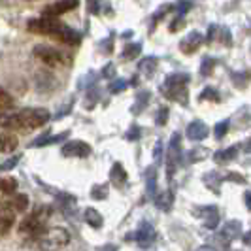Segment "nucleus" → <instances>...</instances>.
I'll return each instance as SVG.
<instances>
[{
  "instance_id": "f257e3e1",
  "label": "nucleus",
  "mask_w": 251,
  "mask_h": 251,
  "mask_svg": "<svg viewBox=\"0 0 251 251\" xmlns=\"http://www.w3.org/2000/svg\"><path fill=\"white\" fill-rule=\"evenodd\" d=\"M187 83L189 75L187 74H170L166 77L163 85V93L174 102H179L183 106H187Z\"/></svg>"
},
{
  "instance_id": "f03ea898",
  "label": "nucleus",
  "mask_w": 251,
  "mask_h": 251,
  "mask_svg": "<svg viewBox=\"0 0 251 251\" xmlns=\"http://www.w3.org/2000/svg\"><path fill=\"white\" fill-rule=\"evenodd\" d=\"M15 117H17L19 130H34V128H42L46 125L51 115L46 108H25V110L15 113Z\"/></svg>"
},
{
  "instance_id": "7ed1b4c3",
  "label": "nucleus",
  "mask_w": 251,
  "mask_h": 251,
  "mask_svg": "<svg viewBox=\"0 0 251 251\" xmlns=\"http://www.w3.org/2000/svg\"><path fill=\"white\" fill-rule=\"evenodd\" d=\"M34 57L38 61L50 66V68H59V66H70L72 64V55L64 53L61 50H55L51 46H36L34 48Z\"/></svg>"
},
{
  "instance_id": "20e7f679",
  "label": "nucleus",
  "mask_w": 251,
  "mask_h": 251,
  "mask_svg": "<svg viewBox=\"0 0 251 251\" xmlns=\"http://www.w3.org/2000/svg\"><path fill=\"white\" fill-rule=\"evenodd\" d=\"M70 244V232L63 226H51L40 240V248L44 251H59Z\"/></svg>"
},
{
  "instance_id": "39448f33",
  "label": "nucleus",
  "mask_w": 251,
  "mask_h": 251,
  "mask_svg": "<svg viewBox=\"0 0 251 251\" xmlns=\"http://www.w3.org/2000/svg\"><path fill=\"white\" fill-rule=\"evenodd\" d=\"M64 23H61L57 17H48V15H44V17H38V19H30L28 23H26V28L30 30V32H34V34H44V36H55L59 30H61V26Z\"/></svg>"
},
{
  "instance_id": "423d86ee",
  "label": "nucleus",
  "mask_w": 251,
  "mask_h": 251,
  "mask_svg": "<svg viewBox=\"0 0 251 251\" xmlns=\"http://www.w3.org/2000/svg\"><path fill=\"white\" fill-rule=\"evenodd\" d=\"M155 236H157V232H155L153 225H151L150 221H142L138 228L126 236V240H132V242L140 244L142 248H148V246H151L155 242Z\"/></svg>"
},
{
  "instance_id": "0eeeda50",
  "label": "nucleus",
  "mask_w": 251,
  "mask_h": 251,
  "mask_svg": "<svg viewBox=\"0 0 251 251\" xmlns=\"http://www.w3.org/2000/svg\"><path fill=\"white\" fill-rule=\"evenodd\" d=\"M179 151H181V136L174 132L172 138H170V144H168V161H166V174H168V179H172L174 172L177 168V161H179Z\"/></svg>"
},
{
  "instance_id": "6e6552de",
  "label": "nucleus",
  "mask_w": 251,
  "mask_h": 251,
  "mask_svg": "<svg viewBox=\"0 0 251 251\" xmlns=\"http://www.w3.org/2000/svg\"><path fill=\"white\" fill-rule=\"evenodd\" d=\"M63 157H77V159H85L91 155V146L83 140H72V142H66L63 146Z\"/></svg>"
},
{
  "instance_id": "1a4fd4ad",
  "label": "nucleus",
  "mask_w": 251,
  "mask_h": 251,
  "mask_svg": "<svg viewBox=\"0 0 251 251\" xmlns=\"http://www.w3.org/2000/svg\"><path fill=\"white\" fill-rule=\"evenodd\" d=\"M193 214L202 217V221H204V226H206V228H217V226H219V210L215 208L214 204H208V206L197 208Z\"/></svg>"
},
{
  "instance_id": "9d476101",
  "label": "nucleus",
  "mask_w": 251,
  "mask_h": 251,
  "mask_svg": "<svg viewBox=\"0 0 251 251\" xmlns=\"http://www.w3.org/2000/svg\"><path fill=\"white\" fill-rule=\"evenodd\" d=\"M77 4H79V0H57V2H53V4L44 8V15H48V17H59V15L70 12V10H75Z\"/></svg>"
},
{
  "instance_id": "9b49d317",
  "label": "nucleus",
  "mask_w": 251,
  "mask_h": 251,
  "mask_svg": "<svg viewBox=\"0 0 251 251\" xmlns=\"http://www.w3.org/2000/svg\"><path fill=\"white\" fill-rule=\"evenodd\" d=\"M44 225H46V221L40 219L38 215H26L25 219L19 223V234H38V232H42Z\"/></svg>"
},
{
  "instance_id": "f8f14e48",
  "label": "nucleus",
  "mask_w": 251,
  "mask_h": 251,
  "mask_svg": "<svg viewBox=\"0 0 251 251\" xmlns=\"http://www.w3.org/2000/svg\"><path fill=\"white\" fill-rule=\"evenodd\" d=\"M208 134H210V128L208 125L201 121V119H195V121H191L187 126V138L191 142H202V140L208 138Z\"/></svg>"
},
{
  "instance_id": "ddd939ff",
  "label": "nucleus",
  "mask_w": 251,
  "mask_h": 251,
  "mask_svg": "<svg viewBox=\"0 0 251 251\" xmlns=\"http://www.w3.org/2000/svg\"><path fill=\"white\" fill-rule=\"evenodd\" d=\"M15 223V212L12 204H0V236L8 234Z\"/></svg>"
},
{
  "instance_id": "4468645a",
  "label": "nucleus",
  "mask_w": 251,
  "mask_h": 251,
  "mask_svg": "<svg viewBox=\"0 0 251 251\" xmlns=\"http://www.w3.org/2000/svg\"><path fill=\"white\" fill-rule=\"evenodd\" d=\"M202 42H204V38H202L201 32H197V30L195 32H189L187 36L179 42V50H181V53H185V55H193L195 51H199Z\"/></svg>"
},
{
  "instance_id": "2eb2a0df",
  "label": "nucleus",
  "mask_w": 251,
  "mask_h": 251,
  "mask_svg": "<svg viewBox=\"0 0 251 251\" xmlns=\"http://www.w3.org/2000/svg\"><path fill=\"white\" fill-rule=\"evenodd\" d=\"M53 38L59 40V42H63V44H66V46H77L79 40H81V34H79L77 30H74V28L63 25L61 26V30H59Z\"/></svg>"
},
{
  "instance_id": "dca6fc26",
  "label": "nucleus",
  "mask_w": 251,
  "mask_h": 251,
  "mask_svg": "<svg viewBox=\"0 0 251 251\" xmlns=\"http://www.w3.org/2000/svg\"><path fill=\"white\" fill-rule=\"evenodd\" d=\"M68 136H70L68 132H61V134H50V132L46 130V134L34 140V142L30 144V148H44V146H50V144H61V142H64Z\"/></svg>"
},
{
  "instance_id": "f3484780",
  "label": "nucleus",
  "mask_w": 251,
  "mask_h": 251,
  "mask_svg": "<svg viewBox=\"0 0 251 251\" xmlns=\"http://www.w3.org/2000/svg\"><path fill=\"white\" fill-rule=\"evenodd\" d=\"M238 155H240L238 146H228V148H225V150H221L215 153L214 161L219 164H225V163H230V161H236Z\"/></svg>"
},
{
  "instance_id": "a211bd4d",
  "label": "nucleus",
  "mask_w": 251,
  "mask_h": 251,
  "mask_svg": "<svg viewBox=\"0 0 251 251\" xmlns=\"http://www.w3.org/2000/svg\"><path fill=\"white\" fill-rule=\"evenodd\" d=\"M126 179H128V176H126V170L123 168V164L121 163L113 164L112 170H110V181H112L115 187H123L126 183Z\"/></svg>"
},
{
  "instance_id": "6ab92c4d",
  "label": "nucleus",
  "mask_w": 251,
  "mask_h": 251,
  "mask_svg": "<svg viewBox=\"0 0 251 251\" xmlns=\"http://www.w3.org/2000/svg\"><path fill=\"white\" fill-rule=\"evenodd\" d=\"M153 202H155V206H157L159 210L170 212V208H172V204H174V195H172V191H161L159 195L153 197Z\"/></svg>"
},
{
  "instance_id": "aec40b11",
  "label": "nucleus",
  "mask_w": 251,
  "mask_h": 251,
  "mask_svg": "<svg viewBox=\"0 0 251 251\" xmlns=\"http://www.w3.org/2000/svg\"><path fill=\"white\" fill-rule=\"evenodd\" d=\"M146 191H148V197L153 201V197L157 195V168L155 166H150L146 170Z\"/></svg>"
},
{
  "instance_id": "412c9836",
  "label": "nucleus",
  "mask_w": 251,
  "mask_h": 251,
  "mask_svg": "<svg viewBox=\"0 0 251 251\" xmlns=\"http://www.w3.org/2000/svg\"><path fill=\"white\" fill-rule=\"evenodd\" d=\"M19 140L15 134H0V153H12L17 150Z\"/></svg>"
},
{
  "instance_id": "4be33fe9",
  "label": "nucleus",
  "mask_w": 251,
  "mask_h": 251,
  "mask_svg": "<svg viewBox=\"0 0 251 251\" xmlns=\"http://www.w3.org/2000/svg\"><path fill=\"white\" fill-rule=\"evenodd\" d=\"M85 221H87L89 226H93V228H100L104 225V217L99 210H95V208H87L85 210Z\"/></svg>"
},
{
  "instance_id": "5701e85b",
  "label": "nucleus",
  "mask_w": 251,
  "mask_h": 251,
  "mask_svg": "<svg viewBox=\"0 0 251 251\" xmlns=\"http://www.w3.org/2000/svg\"><path fill=\"white\" fill-rule=\"evenodd\" d=\"M0 126L2 128H10V130H19L15 113H8L4 110H0Z\"/></svg>"
},
{
  "instance_id": "b1692460",
  "label": "nucleus",
  "mask_w": 251,
  "mask_h": 251,
  "mask_svg": "<svg viewBox=\"0 0 251 251\" xmlns=\"http://www.w3.org/2000/svg\"><path fill=\"white\" fill-rule=\"evenodd\" d=\"M240 230H242V225H240V221H228L223 225V230H221V234L226 236L228 240H234L240 236Z\"/></svg>"
},
{
  "instance_id": "393cba45",
  "label": "nucleus",
  "mask_w": 251,
  "mask_h": 251,
  "mask_svg": "<svg viewBox=\"0 0 251 251\" xmlns=\"http://www.w3.org/2000/svg\"><path fill=\"white\" fill-rule=\"evenodd\" d=\"M150 97L151 93L150 91H140L138 95H136V102H134V106H132V113H140L146 106H148V102H150Z\"/></svg>"
},
{
  "instance_id": "a878e982",
  "label": "nucleus",
  "mask_w": 251,
  "mask_h": 251,
  "mask_svg": "<svg viewBox=\"0 0 251 251\" xmlns=\"http://www.w3.org/2000/svg\"><path fill=\"white\" fill-rule=\"evenodd\" d=\"M221 181H223V177L219 176L217 172H208V174L204 176V183L212 189L215 195H219V183H221Z\"/></svg>"
},
{
  "instance_id": "bb28decb",
  "label": "nucleus",
  "mask_w": 251,
  "mask_h": 251,
  "mask_svg": "<svg viewBox=\"0 0 251 251\" xmlns=\"http://www.w3.org/2000/svg\"><path fill=\"white\" fill-rule=\"evenodd\" d=\"M0 191L6 195H15L17 191V179L15 177H2L0 179Z\"/></svg>"
},
{
  "instance_id": "cd10ccee",
  "label": "nucleus",
  "mask_w": 251,
  "mask_h": 251,
  "mask_svg": "<svg viewBox=\"0 0 251 251\" xmlns=\"http://www.w3.org/2000/svg\"><path fill=\"white\" fill-rule=\"evenodd\" d=\"M140 53H142V44H128L125 46V50H123V59L125 61H132V59H136Z\"/></svg>"
},
{
  "instance_id": "c85d7f7f",
  "label": "nucleus",
  "mask_w": 251,
  "mask_h": 251,
  "mask_svg": "<svg viewBox=\"0 0 251 251\" xmlns=\"http://www.w3.org/2000/svg\"><path fill=\"white\" fill-rule=\"evenodd\" d=\"M12 206H13V212H26V208H28V197L23 195V193L15 195Z\"/></svg>"
},
{
  "instance_id": "c756f323",
  "label": "nucleus",
  "mask_w": 251,
  "mask_h": 251,
  "mask_svg": "<svg viewBox=\"0 0 251 251\" xmlns=\"http://www.w3.org/2000/svg\"><path fill=\"white\" fill-rule=\"evenodd\" d=\"M13 104H15L13 97L0 85V110H10V108H13Z\"/></svg>"
},
{
  "instance_id": "7c9ffc66",
  "label": "nucleus",
  "mask_w": 251,
  "mask_h": 251,
  "mask_svg": "<svg viewBox=\"0 0 251 251\" xmlns=\"http://www.w3.org/2000/svg\"><path fill=\"white\" fill-rule=\"evenodd\" d=\"M157 64H159L157 57H148V59H144V61L138 64V70H142V72H146L148 75H151L153 74V70L157 68Z\"/></svg>"
},
{
  "instance_id": "2f4dec72",
  "label": "nucleus",
  "mask_w": 251,
  "mask_h": 251,
  "mask_svg": "<svg viewBox=\"0 0 251 251\" xmlns=\"http://www.w3.org/2000/svg\"><path fill=\"white\" fill-rule=\"evenodd\" d=\"M91 197L95 201H102L108 197V183H99V185H93V191H91Z\"/></svg>"
},
{
  "instance_id": "473e14b6",
  "label": "nucleus",
  "mask_w": 251,
  "mask_h": 251,
  "mask_svg": "<svg viewBox=\"0 0 251 251\" xmlns=\"http://www.w3.org/2000/svg\"><path fill=\"white\" fill-rule=\"evenodd\" d=\"M201 100H212V102H221V95L215 91L214 87H206L204 91L201 93V97H199Z\"/></svg>"
},
{
  "instance_id": "72a5a7b5",
  "label": "nucleus",
  "mask_w": 251,
  "mask_h": 251,
  "mask_svg": "<svg viewBox=\"0 0 251 251\" xmlns=\"http://www.w3.org/2000/svg\"><path fill=\"white\" fill-rule=\"evenodd\" d=\"M228 125H230V119H225V121L217 123V125H215V138L217 140L223 138L226 132H228Z\"/></svg>"
},
{
  "instance_id": "f704fd0d",
  "label": "nucleus",
  "mask_w": 251,
  "mask_h": 251,
  "mask_svg": "<svg viewBox=\"0 0 251 251\" xmlns=\"http://www.w3.org/2000/svg\"><path fill=\"white\" fill-rule=\"evenodd\" d=\"M126 87H128V85H126V79H121V77H119V79L112 81V85H110V93H112V95H117V93H123Z\"/></svg>"
},
{
  "instance_id": "c9c22d12",
  "label": "nucleus",
  "mask_w": 251,
  "mask_h": 251,
  "mask_svg": "<svg viewBox=\"0 0 251 251\" xmlns=\"http://www.w3.org/2000/svg\"><path fill=\"white\" fill-rule=\"evenodd\" d=\"M21 161V155H13L12 159H8L4 164H0V172H8V170H12L17 166V163Z\"/></svg>"
},
{
  "instance_id": "e433bc0d",
  "label": "nucleus",
  "mask_w": 251,
  "mask_h": 251,
  "mask_svg": "<svg viewBox=\"0 0 251 251\" xmlns=\"http://www.w3.org/2000/svg\"><path fill=\"white\" fill-rule=\"evenodd\" d=\"M214 64H215L214 59H204V61H202V66H201V74L202 75H210V74H212Z\"/></svg>"
},
{
  "instance_id": "4c0bfd02",
  "label": "nucleus",
  "mask_w": 251,
  "mask_h": 251,
  "mask_svg": "<svg viewBox=\"0 0 251 251\" xmlns=\"http://www.w3.org/2000/svg\"><path fill=\"white\" fill-rule=\"evenodd\" d=\"M166 121H168V108L164 106V108H161V110L157 112V125L163 126V125H166Z\"/></svg>"
},
{
  "instance_id": "58836bf2",
  "label": "nucleus",
  "mask_w": 251,
  "mask_h": 251,
  "mask_svg": "<svg viewBox=\"0 0 251 251\" xmlns=\"http://www.w3.org/2000/svg\"><path fill=\"white\" fill-rule=\"evenodd\" d=\"M204 155H206V151L204 150H195L189 153V159H191V163H199V161H202Z\"/></svg>"
},
{
  "instance_id": "ea45409f",
  "label": "nucleus",
  "mask_w": 251,
  "mask_h": 251,
  "mask_svg": "<svg viewBox=\"0 0 251 251\" xmlns=\"http://www.w3.org/2000/svg\"><path fill=\"white\" fill-rule=\"evenodd\" d=\"M225 179H230V181H238V183H246L248 179L242 176V174H236V172H230V174H226Z\"/></svg>"
},
{
  "instance_id": "a19ab883",
  "label": "nucleus",
  "mask_w": 251,
  "mask_h": 251,
  "mask_svg": "<svg viewBox=\"0 0 251 251\" xmlns=\"http://www.w3.org/2000/svg\"><path fill=\"white\" fill-rule=\"evenodd\" d=\"M97 99H99V97H97V93H95V91H89V93H87L89 104H85V108H93V106H95V102H97ZM87 100H85V102H87Z\"/></svg>"
},
{
  "instance_id": "79ce46f5",
  "label": "nucleus",
  "mask_w": 251,
  "mask_h": 251,
  "mask_svg": "<svg viewBox=\"0 0 251 251\" xmlns=\"http://www.w3.org/2000/svg\"><path fill=\"white\" fill-rule=\"evenodd\" d=\"M115 75V72H113V64L108 63L106 66H104V72H102V77H113Z\"/></svg>"
},
{
  "instance_id": "37998d69",
  "label": "nucleus",
  "mask_w": 251,
  "mask_h": 251,
  "mask_svg": "<svg viewBox=\"0 0 251 251\" xmlns=\"http://www.w3.org/2000/svg\"><path fill=\"white\" fill-rule=\"evenodd\" d=\"M126 138H128V140H138L140 138V126H132V128H130V132L126 134Z\"/></svg>"
},
{
  "instance_id": "c03bdc74",
  "label": "nucleus",
  "mask_w": 251,
  "mask_h": 251,
  "mask_svg": "<svg viewBox=\"0 0 251 251\" xmlns=\"http://www.w3.org/2000/svg\"><path fill=\"white\" fill-rule=\"evenodd\" d=\"M161 151H163V142L159 140L157 142V148H155V161L157 163H161Z\"/></svg>"
},
{
  "instance_id": "a18cd8bd",
  "label": "nucleus",
  "mask_w": 251,
  "mask_h": 251,
  "mask_svg": "<svg viewBox=\"0 0 251 251\" xmlns=\"http://www.w3.org/2000/svg\"><path fill=\"white\" fill-rule=\"evenodd\" d=\"M181 26H183V19H176V21L172 23V26H170V30H172V32H176V30H179Z\"/></svg>"
},
{
  "instance_id": "49530a36",
  "label": "nucleus",
  "mask_w": 251,
  "mask_h": 251,
  "mask_svg": "<svg viewBox=\"0 0 251 251\" xmlns=\"http://www.w3.org/2000/svg\"><path fill=\"white\" fill-rule=\"evenodd\" d=\"M189 8H191V4H189V2H185V0H183V2H179V12L181 13H185Z\"/></svg>"
},
{
  "instance_id": "de8ad7c7",
  "label": "nucleus",
  "mask_w": 251,
  "mask_h": 251,
  "mask_svg": "<svg viewBox=\"0 0 251 251\" xmlns=\"http://www.w3.org/2000/svg\"><path fill=\"white\" fill-rule=\"evenodd\" d=\"M244 202H246V208L250 210V208H251V206H250V193H246V195H244Z\"/></svg>"
},
{
  "instance_id": "09e8293b",
  "label": "nucleus",
  "mask_w": 251,
  "mask_h": 251,
  "mask_svg": "<svg viewBox=\"0 0 251 251\" xmlns=\"http://www.w3.org/2000/svg\"><path fill=\"white\" fill-rule=\"evenodd\" d=\"M100 251H115V248H113V246H104Z\"/></svg>"
},
{
  "instance_id": "8fccbe9b",
  "label": "nucleus",
  "mask_w": 251,
  "mask_h": 251,
  "mask_svg": "<svg viewBox=\"0 0 251 251\" xmlns=\"http://www.w3.org/2000/svg\"><path fill=\"white\" fill-rule=\"evenodd\" d=\"M244 244H250V232L244 234Z\"/></svg>"
},
{
  "instance_id": "3c124183",
  "label": "nucleus",
  "mask_w": 251,
  "mask_h": 251,
  "mask_svg": "<svg viewBox=\"0 0 251 251\" xmlns=\"http://www.w3.org/2000/svg\"><path fill=\"white\" fill-rule=\"evenodd\" d=\"M199 251H214V250H212V248H208V246H204V248H201Z\"/></svg>"
}]
</instances>
